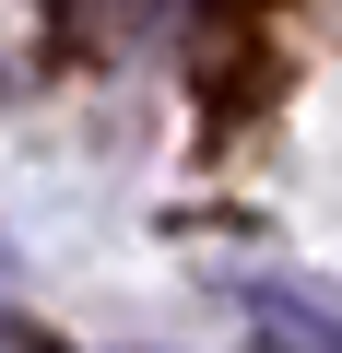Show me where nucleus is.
I'll return each instance as SVG.
<instances>
[{"label": "nucleus", "instance_id": "obj_1", "mask_svg": "<svg viewBox=\"0 0 342 353\" xmlns=\"http://www.w3.org/2000/svg\"><path fill=\"white\" fill-rule=\"evenodd\" d=\"M248 330L272 353H342V306H319L307 283H248Z\"/></svg>", "mask_w": 342, "mask_h": 353}, {"label": "nucleus", "instance_id": "obj_2", "mask_svg": "<svg viewBox=\"0 0 342 353\" xmlns=\"http://www.w3.org/2000/svg\"><path fill=\"white\" fill-rule=\"evenodd\" d=\"M0 341H36V330H24V318H12V306H0Z\"/></svg>", "mask_w": 342, "mask_h": 353}]
</instances>
